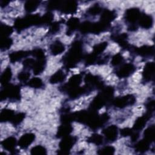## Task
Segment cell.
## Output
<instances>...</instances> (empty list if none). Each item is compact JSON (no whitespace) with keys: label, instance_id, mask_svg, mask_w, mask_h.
<instances>
[{"label":"cell","instance_id":"obj_6","mask_svg":"<svg viewBox=\"0 0 155 155\" xmlns=\"http://www.w3.org/2000/svg\"><path fill=\"white\" fill-rule=\"evenodd\" d=\"M86 84V88L87 90L91 89V88H103V84L99 78L91 74L86 75L84 79Z\"/></svg>","mask_w":155,"mask_h":155},{"label":"cell","instance_id":"obj_23","mask_svg":"<svg viewBox=\"0 0 155 155\" xmlns=\"http://www.w3.org/2000/svg\"><path fill=\"white\" fill-rule=\"evenodd\" d=\"M108 25L109 24H105L101 21L96 23H92L91 33H93L95 34L100 33L105 30L108 28Z\"/></svg>","mask_w":155,"mask_h":155},{"label":"cell","instance_id":"obj_26","mask_svg":"<svg viewBox=\"0 0 155 155\" xmlns=\"http://www.w3.org/2000/svg\"><path fill=\"white\" fill-rule=\"evenodd\" d=\"M15 115L14 112L9 109H4L0 113V120L1 122L11 121Z\"/></svg>","mask_w":155,"mask_h":155},{"label":"cell","instance_id":"obj_2","mask_svg":"<svg viewBox=\"0 0 155 155\" xmlns=\"http://www.w3.org/2000/svg\"><path fill=\"white\" fill-rule=\"evenodd\" d=\"M41 16L38 15H28L24 18H19L15 22V27L18 30H22L33 25H39Z\"/></svg>","mask_w":155,"mask_h":155},{"label":"cell","instance_id":"obj_32","mask_svg":"<svg viewBox=\"0 0 155 155\" xmlns=\"http://www.w3.org/2000/svg\"><path fill=\"white\" fill-rule=\"evenodd\" d=\"M144 139L149 142L150 143L152 142L154 139V127L151 125L148 127L143 133Z\"/></svg>","mask_w":155,"mask_h":155},{"label":"cell","instance_id":"obj_17","mask_svg":"<svg viewBox=\"0 0 155 155\" xmlns=\"http://www.w3.org/2000/svg\"><path fill=\"white\" fill-rule=\"evenodd\" d=\"M134 51L142 57H148L154 54V47L153 46L143 45L139 48H135Z\"/></svg>","mask_w":155,"mask_h":155},{"label":"cell","instance_id":"obj_49","mask_svg":"<svg viewBox=\"0 0 155 155\" xmlns=\"http://www.w3.org/2000/svg\"><path fill=\"white\" fill-rule=\"evenodd\" d=\"M36 61L32 58H27L23 62L24 67L25 68H33Z\"/></svg>","mask_w":155,"mask_h":155},{"label":"cell","instance_id":"obj_38","mask_svg":"<svg viewBox=\"0 0 155 155\" xmlns=\"http://www.w3.org/2000/svg\"><path fill=\"white\" fill-rule=\"evenodd\" d=\"M30 153L31 154L35 155H43L47 154V150L44 147L37 145L31 148Z\"/></svg>","mask_w":155,"mask_h":155},{"label":"cell","instance_id":"obj_30","mask_svg":"<svg viewBox=\"0 0 155 155\" xmlns=\"http://www.w3.org/2000/svg\"><path fill=\"white\" fill-rule=\"evenodd\" d=\"M45 66V59L37 60L33 67V72L35 74H41L44 70Z\"/></svg>","mask_w":155,"mask_h":155},{"label":"cell","instance_id":"obj_12","mask_svg":"<svg viewBox=\"0 0 155 155\" xmlns=\"http://www.w3.org/2000/svg\"><path fill=\"white\" fill-rule=\"evenodd\" d=\"M35 135L33 133H25L23 134L18 141L19 146L22 148H27L35 140Z\"/></svg>","mask_w":155,"mask_h":155},{"label":"cell","instance_id":"obj_25","mask_svg":"<svg viewBox=\"0 0 155 155\" xmlns=\"http://www.w3.org/2000/svg\"><path fill=\"white\" fill-rule=\"evenodd\" d=\"M65 79V75L62 70H58L53 74L50 78V82L51 84H57L61 82Z\"/></svg>","mask_w":155,"mask_h":155},{"label":"cell","instance_id":"obj_20","mask_svg":"<svg viewBox=\"0 0 155 155\" xmlns=\"http://www.w3.org/2000/svg\"><path fill=\"white\" fill-rule=\"evenodd\" d=\"M116 18V13L114 11L105 10L102 12L101 16V21L105 24H109Z\"/></svg>","mask_w":155,"mask_h":155},{"label":"cell","instance_id":"obj_7","mask_svg":"<svg viewBox=\"0 0 155 155\" xmlns=\"http://www.w3.org/2000/svg\"><path fill=\"white\" fill-rule=\"evenodd\" d=\"M140 15V12L137 8H130L125 12V18L127 21L134 24L139 20Z\"/></svg>","mask_w":155,"mask_h":155},{"label":"cell","instance_id":"obj_44","mask_svg":"<svg viewBox=\"0 0 155 155\" xmlns=\"http://www.w3.org/2000/svg\"><path fill=\"white\" fill-rule=\"evenodd\" d=\"M97 55L92 53L87 55L85 58V62L87 65H92L95 62H97Z\"/></svg>","mask_w":155,"mask_h":155},{"label":"cell","instance_id":"obj_52","mask_svg":"<svg viewBox=\"0 0 155 155\" xmlns=\"http://www.w3.org/2000/svg\"><path fill=\"white\" fill-rule=\"evenodd\" d=\"M147 113L152 115L154 110V101L153 100H151L147 102Z\"/></svg>","mask_w":155,"mask_h":155},{"label":"cell","instance_id":"obj_45","mask_svg":"<svg viewBox=\"0 0 155 155\" xmlns=\"http://www.w3.org/2000/svg\"><path fill=\"white\" fill-rule=\"evenodd\" d=\"M115 149L112 146H107L98 151L99 154H104V155H109V154H113L114 153Z\"/></svg>","mask_w":155,"mask_h":155},{"label":"cell","instance_id":"obj_21","mask_svg":"<svg viewBox=\"0 0 155 155\" xmlns=\"http://www.w3.org/2000/svg\"><path fill=\"white\" fill-rule=\"evenodd\" d=\"M50 50L52 54L58 55L62 53L64 51L65 47L61 42L56 41L53 44H51L50 47Z\"/></svg>","mask_w":155,"mask_h":155},{"label":"cell","instance_id":"obj_28","mask_svg":"<svg viewBox=\"0 0 155 155\" xmlns=\"http://www.w3.org/2000/svg\"><path fill=\"white\" fill-rule=\"evenodd\" d=\"M150 142L145 139H142L136 144V150L139 153H145L149 149Z\"/></svg>","mask_w":155,"mask_h":155},{"label":"cell","instance_id":"obj_4","mask_svg":"<svg viewBox=\"0 0 155 155\" xmlns=\"http://www.w3.org/2000/svg\"><path fill=\"white\" fill-rule=\"evenodd\" d=\"M76 141V137L73 136H70L69 135L62 137V139L59 143L60 152L59 153L61 154H68L75 143Z\"/></svg>","mask_w":155,"mask_h":155},{"label":"cell","instance_id":"obj_46","mask_svg":"<svg viewBox=\"0 0 155 155\" xmlns=\"http://www.w3.org/2000/svg\"><path fill=\"white\" fill-rule=\"evenodd\" d=\"M123 61H124L123 56L120 54L117 53L113 56L111 59V64L113 66H117L121 64Z\"/></svg>","mask_w":155,"mask_h":155},{"label":"cell","instance_id":"obj_11","mask_svg":"<svg viewBox=\"0 0 155 155\" xmlns=\"http://www.w3.org/2000/svg\"><path fill=\"white\" fill-rule=\"evenodd\" d=\"M107 140L110 142L114 141L117 137V128L115 125H110L102 131Z\"/></svg>","mask_w":155,"mask_h":155},{"label":"cell","instance_id":"obj_33","mask_svg":"<svg viewBox=\"0 0 155 155\" xmlns=\"http://www.w3.org/2000/svg\"><path fill=\"white\" fill-rule=\"evenodd\" d=\"M13 32V28L10 26L5 24H1L0 27V35L1 38L8 37Z\"/></svg>","mask_w":155,"mask_h":155},{"label":"cell","instance_id":"obj_18","mask_svg":"<svg viewBox=\"0 0 155 155\" xmlns=\"http://www.w3.org/2000/svg\"><path fill=\"white\" fill-rule=\"evenodd\" d=\"M139 25L143 28L148 29L153 25V20L151 16L148 15H141L139 20Z\"/></svg>","mask_w":155,"mask_h":155},{"label":"cell","instance_id":"obj_54","mask_svg":"<svg viewBox=\"0 0 155 155\" xmlns=\"http://www.w3.org/2000/svg\"><path fill=\"white\" fill-rule=\"evenodd\" d=\"M8 3V1H1V6L4 7Z\"/></svg>","mask_w":155,"mask_h":155},{"label":"cell","instance_id":"obj_10","mask_svg":"<svg viewBox=\"0 0 155 155\" xmlns=\"http://www.w3.org/2000/svg\"><path fill=\"white\" fill-rule=\"evenodd\" d=\"M78 8L77 2L74 1H62L59 10L65 13H73Z\"/></svg>","mask_w":155,"mask_h":155},{"label":"cell","instance_id":"obj_29","mask_svg":"<svg viewBox=\"0 0 155 155\" xmlns=\"http://www.w3.org/2000/svg\"><path fill=\"white\" fill-rule=\"evenodd\" d=\"M127 35L125 33H123V34H120L119 35L116 36L115 37H114V39L122 48H128L129 45L127 41Z\"/></svg>","mask_w":155,"mask_h":155},{"label":"cell","instance_id":"obj_36","mask_svg":"<svg viewBox=\"0 0 155 155\" xmlns=\"http://www.w3.org/2000/svg\"><path fill=\"white\" fill-rule=\"evenodd\" d=\"M107 47V42H103L101 43H99L98 44H96L93 47V53L96 54V55H98L99 54L102 53Z\"/></svg>","mask_w":155,"mask_h":155},{"label":"cell","instance_id":"obj_47","mask_svg":"<svg viewBox=\"0 0 155 155\" xmlns=\"http://www.w3.org/2000/svg\"><path fill=\"white\" fill-rule=\"evenodd\" d=\"M62 1H58V0H54V1H51L48 2L47 5V7L50 10H56V9H59L61 5Z\"/></svg>","mask_w":155,"mask_h":155},{"label":"cell","instance_id":"obj_3","mask_svg":"<svg viewBox=\"0 0 155 155\" xmlns=\"http://www.w3.org/2000/svg\"><path fill=\"white\" fill-rule=\"evenodd\" d=\"M9 98L12 100H19L20 98V88L16 85H7L1 92V100Z\"/></svg>","mask_w":155,"mask_h":155},{"label":"cell","instance_id":"obj_35","mask_svg":"<svg viewBox=\"0 0 155 155\" xmlns=\"http://www.w3.org/2000/svg\"><path fill=\"white\" fill-rule=\"evenodd\" d=\"M1 50H5L8 49L12 45V40L9 38H1Z\"/></svg>","mask_w":155,"mask_h":155},{"label":"cell","instance_id":"obj_8","mask_svg":"<svg viewBox=\"0 0 155 155\" xmlns=\"http://www.w3.org/2000/svg\"><path fill=\"white\" fill-rule=\"evenodd\" d=\"M81 81L82 76L80 74H74L70 78L68 83L62 87V89L64 91L68 92L69 90L73 88L79 87Z\"/></svg>","mask_w":155,"mask_h":155},{"label":"cell","instance_id":"obj_51","mask_svg":"<svg viewBox=\"0 0 155 155\" xmlns=\"http://www.w3.org/2000/svg\"><path fill=\"white\" fill-rule=\"evenodd\" d=\"M60 28V23L58 22H56L54 23H52L50 27V31L49 32L51 34H54L57 33Z\"/></svg>","mask_w":155,"mask_h":155},{"label":"cell","instance_id":"obj_9","mask_svg":"<svg viewBox=\"0 0 155 155\" xmlns=\"http://www.w3.org/2000/svg\"><path fill=\"white\" fill-rule=\"evenodd\" d=\"M135 70L134 66L131 64L122 65L117 71V76L119 78H126L131 74Z\"/></svg>","mask_w":155,"mask_h":155},{"label":"cell","instance_id":"obj_14","mask_svg":"<svg viewBox=\"0 0 155 155\" xmlns=\"http://www.w3.org/2000/svg\"><path fill=\"white\" fill-rule=\"evenodd\" d=\"M107 102V101L105 99V97L100 93L97 96H96L90 105V108L92 110L97 111L101 108Z\"/></svg>","mask_w":155,"mask_h":155},{"label":"cell","instance_id":"obj_43","mask_svg":"<svg viewBox=\"0 0 155 155\" xmlns=\"http://www.w3.org/2000/svg\"><path fill=\"white\" fill-rule=\"evenodd\" d=\"M53 19V15L51 13H47L41 17L40 24H50Z\"/></svg>","mask_w":155,"mask_h":155},{"label":"cell","instance_id":"obj_50","mask_svg":"<svg viewBox=\"0 0 155 155\" xmlns=\"http://www.w3.org/2000/svg\"><path fill=\"white\" fill-rule=\"evenodd\" d=\"M30 73H28V72H26V71H22V72H21L20 73L18 74V79L21 81V82H26L28 80L29 78H30Z\"/></svg>","mask_w":155,"mask_h":155},{"label":"cell","instance_id":"obj_48","mask_svg":"<svg viewBox=\"0 0 155 155\" xmlns=\"http://www.w3.org/2000/svg\"><path fill=\"white\" fill-rule=\"evenodd\" d=\"M101 11H102L101 7L97 4H94V5L91 6L90 8H88V13L91 15H96L100 13Z\"/></svg>","mask_w":155,"mask_h":155},{"label":"cell","instance_id":"obj_39","mask_svg":"<svg viewBox=\"0 0 155 155\" xmlns=\"http://www.w3.org/2000/svg\"><path fill=\"white\" fill-rule=\"evenodd\" d=\"M91 25H92V23H91L88 21L83 22L82 24H80V25L79 27L80 31L82 33H88L91 32Z\"/></svg>","mask_w":155,"mask_h":155},{"label":"cell","instance_id":"obj_37","mask_svg":"<svg viewBox=\"0 0 155 155\" xmlns=\"http://www.w3.org/2000/svg\"><path fill=\"white\" fill-rule=\"evenodd\" d=\"M88 141L90 143H92L96 145H100L103 142V137L100 134H93L90 137H88Z\"/></svg>","mask_w":155,"mask_h":155},{"label":"cell","instance_id":"obj_16","mask_svg":"<svg viewBox=\"0 0 155 155\" xmlns=\"http://www.w3.org/2000/svg\"><path fill=\"white\" fill-rule=\"evenodd\" d=\"M1 145L5 150L13 152L15 150V147L16 145V139L14 137H9L4 139L2 142Z\"/></svg>","mask_w":155,"mask_h":155},{"label":"cell","instance_id":"obj_5","mask_svg":"<svg viewBox=\"0 0 155 155\" xmlns=\"http://www.w3.org/2000/svg\"><path fill=\"white\" fill-rule=\"evenodd\" d=\"M136 102V98L131 94L119 97L113 101V104L117 108H124L128 105L134 104Z\"/></svg>","mask_w":155,"mask_h":155},{"label":"cell","instance_id":"obj_34","mask_svg":"<svg viewBox=\"0 0 155 155\" xmlns=\"http://www.w3.org/2000/svg\"><path fill=\"white\" fill-rule=\"evenodd\" d=\"M28 85L34 88H40L43 86V82L39 78H33L29 80Z\"/></svg>","mask_w":155,"mask_h":155},{"label":"cell","instance_id":"obj_19","mask_svg":"<svg viewBox=\"0 0 155 155\" xmlns=\"http://www.w3.org/2000/svg\"><path fill=\"white\" fill-rule=\"evenodd\" d=\"M72 127L70 124H62L58 129L57 136L58 137H64L68 136L72 131Z\"/></svg>","mask_w":155,"mask_h":155},{"label":"cell","instance_id":"obj_1","mask_svg":"<svg viewBox=\"0 0 155 155\" xmlns=\"http://www.w3.org/2000/svg\"><path fill=\"white\" fill-rule=\"evenodd\" d=\"M82 57V45L79 41L74 42L69 51L64 58V62L67 67H73Z\"/></svg>","mask_w":155,"mask_h":155},{"label":"cell","instance_id":"obj_31","mask_svg":"<svg viewBox=\"0 0 155 155\" xmlns=\"http://www.w3.org/2000/svg\"><path fill=\"white\" fill-rule=\"evenodd\" d=\"M39 3L40 1L36 0L27 1L24 5V8L27 12H33L38 8Z\"/></svg>","mask_w":155,"mask_h":155},{"label":"cell","instance_id":"obj_13","mask_svg":"<svg viewBox=\"0 0 155 155\" xmlns=\"http://www.w3.org/2000/svg\"><path fill=\"white\" fill-rule=\"evenodd\" d=\"M154 62H148L145 65L143 70L142 76L145 81H151L154 76Z\"/></svg>","mask_w":155,"mask_h":155},{"label":"cell","instance_id":"obj_53","mask_svg":"<svg viewBox=\"0 0 155 155\" xmlns=\"http://www.w3.org/2000/svg\"><path fill=\"white\" fill-rule=\"evenodd\" d=\"M133 132V131L132 129H131L130 128H124L122 130H121L120 134L122 136L125 137V136H130Z\"/></svg>","mask_w":155,"mask_h":155},{"label":"cell","instance_id":"obj_40","mask_svg":"<svg viewBox=\"0 0 155 155\" xmlns=\"http://www.w3.org/2000/svg\"><path fill=\"white\" fill-rule=\"evenodd\" d=\"M74 120V113H66L61 116V121L62 124H70Z\"/></svg>","mask_w":155,"mask_h":155},{"label":"cell","instance_id":"obj_15","mask_svg":"<svg viewBox=\"0 0 155 155\" xmlns=\"http://www.w3.org/2000/svg\"><path fill=\"white\" fill-rule=\"evenodd\" d=\"M152 115L147 113L145 115L139 117L135 121L134 125H133V129L134 130L138 131L141 130L146 125L148 120L150 118V117Z\"/></svg>","mask_w":155,"mask_h":155},{"label":"cell","instance_id":"obj_22","mask_svg":"<svg viewBox=\"0 0 155 155\" xmlns=\"http://www.w3.org/2000/svg\"><path fill=\"white\" fill-rule=\"evenodd\" d=\"M30 51H17L13 52L9 55L10 60L12 62H17L22 58H26L30 54Z\"/></svg>","mask_w":155,"mask_h":155},{"label":"cell","instance_id":"obj_27","mask_svg":"<svg viewBox=\"0 0 155 155\" xmlns=\"http://www.w3.org/2000/svg\"><path fill=\"white\" fill-rule=\"evenodd\" d=\"M12 73L11 69L8 67L2 73L1 76V83L2 85H8V82L10 81L12 78Z\"/></svg>","mask_w":155,"mask_h":155},{"label":"cell","instance_id":"obj_41","mask_svg":"<svg viewBox=\"0 0 155 155\" xmlns=\"http://www.w3.org/2000/svg\"><path fill=\"white\" fill-rule=\"evenodd\" d=\"M31 54L35 57L37 60H44L45 58V54L44 51L41 48H35L32 51H31Z\"/></svg>","mask_w":155,"mask_h":155},{"label":"cell","instance_id":"obj_42","mask_svg":"<svg viewBox=\"0 0 155 155\" xmlns=\"http://www.w3.org/2000/svg\"><path fill=\"white\" fill-rule=\"evenodd\" d=\"M24 117H25V114L23 113H19L17 114H15L11 122L13 125H18L22 122Z\"/></svg>","mask_w":155,"mask_h":155},{"label":"cell","instance_id":"obj_24","mask_svg":"<svg viewBox=\"0 0 155 155\" xmlns=\"http://www.w3.org/2000/svg\"><path fill=\"white\" fill-rule=\"evenodd\" d=\"M67 33L71 34L77 28H79V21L77 18H71L67 21Z\"/></svg>","mask_w":155,"mask_h":155}]
</instances>
